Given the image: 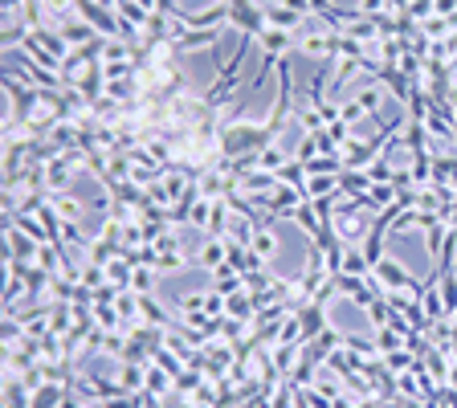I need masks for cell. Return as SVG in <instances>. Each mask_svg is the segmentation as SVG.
<instances>
[{
	"label": "cell",
	"instance_id": "4",
	"mask_svg": "<svg viewBox=\"0 0 457 408\" xmlns=\"http://www.w3.org/2000/svg\"><path fill=\"white\" fill-rule=\"evenodd\" d=\"M225 258H228V245L225 241H212L209 249H204V265H209V270H221Z\"/></svg>",
	"mask_w": 457,
	"mask_h": 408
},
{
	"label": "cell",
	"instance_id": "3",
	"mask_svg": "<svg viewBox=\"0 0 457 408\" xmlns=\"http://www.w3.org/2000/svg\"><path fill=\"white\" fill-rule=\"evenodd\" d=\"M356 102H359V106H363L368 114H375L380 106H384V86H363V90L356 94Z\"/></svg>",
	"mask_w": 457,
	"mask_h": 408
},
{
	"label": "cell",
	"instance_id": "1",
	"mask_svg": "<svg viewBox=\"0 0 457 408\" xmlns=\"http://www.w3.org/2000/svg\"><path fill=\"white\" fill-rule=\"evenodd\" d=\"M258 37H261V45H265V53H270V57L286 53V49H290V41H294V33H290V29H282V25H265Z\"/></svg>",
	"mask_w": 457,
	"mask_h": 408
},
{
	"label": "cell",
	"instance_id": "5",
	"mask_svg": "<svg viewBox=\"0 0 457 408\" xmlns=\"http://www.w3.org/2000/svg\"><path fill=\"white\" fill-rule=\"evenodd\" d=\"M151 282H155V274H151V270H139V274L131 277V286H135L139 294H147V290H151Z\"/></svg>",
	"mask_w": 457,
	"mask_h": 408
},
{
	"label": "cell",
	"instance_id": "2",
	"mask_svg": "<svg viewBox=\"0 0 457 408\" xmlns=\"http://www.w3.org/2000/svg\"><path fill=\"white\" fill-rule=\"evenodd\" d=\"M249 249H253V258H274V253H277L274 233H270V228H258V233H253V241H249Z\"/></svg>",
	"mask_w": 457,
	"mask_h": 408
}]
</instances>
